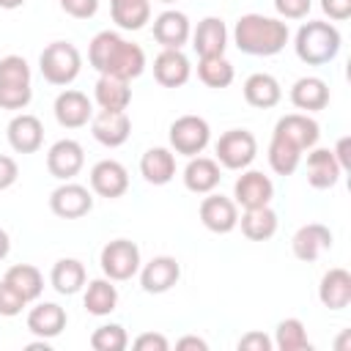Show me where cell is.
<instances>
[{"label":"cell","mask_w":351,"mask_h":351,"mask_svg":"<svg viewBox=\"0 0 351 351\" xmlns=\"http://www.w3.org/2000/svg\"><path fill=\"white\" fill-rule=\"evenodd\" d=\"M137 351H167L170 348V343H167V337L165 335H159V332H143V335H137L134 337V343H132Z\"/></svg>","instance_id":"cell-43"},{"label":"cell","mask_w":351,"mask_h":351,"mask_svg":"<svg viewBox=\"0 0 351 351\" xmlns=\"http://www.w3.org/2000/svg\"><path fill=\"white\" fill-rule=\"evenodd\" d=\"M291 104L304 112H318L329 104V85L321 77H299L291 88Z\"/></svg>","instance_id":"cell-27"},{"label":"cell","mask_w":351,"mask_h":351,"mask_svg":"<svg viewBox=\"0 0 351 351\" xmlns=\"http://www.w3.org/2000/svg\"><path fill=\"white\" fill-rule=\"evenodd\" d=\"M16 178H19V167H16V162H14L11 156L0 154V192L8 189V186H14Z\"/></svg>","instance_id":"cell-46"},{"label":"cell","mask_w":351,"mask_h":351,"mask_svg":"<svg viewBox=\"0 0 351 351\" xmlns=\"http://www.w3.org/2000/svg\"><path fill=\"white\" fill-rule=\"evenodd\" d=\"M25 304H27V302L3 280V282H0V315H3V318H14V315L22 313Z\"/></svg>","instance_id":"cell-40"},{"label":"cell","mask_w":351,"mask_h":351,"mask_svg":"<svg viewBox=\"0 0 351 351\" xmlns=\"http://www.w3.org/2000/svg\"><path fill=\"white\" fill-rule=\"evenodd\" d=\"M313 0H274V8L282 19H304L310 14Z\"/></svg>","instance_id":"cell-41"},{"label":"cell","mask_w":351,"mask_h":351,"mask_svg":"<svg viewBox=\"0 0 351 351\" xmlns=\"http://www.w3.org/2000/svg\"><path fill=\"white\" fill-rule=\"evenodd\" d=\"M200 222L211 230V233H230L239 225V206L236 200L225 197V195H214L208 192V197H203L200 203Z\"/></svg>","instance_id":"cell-15"},{"label":"cell","mask_w":351,"mask_h":351,"mask_svg":"<svg viewBox=\"0 0 351 351\" xmlns=\"http://www.w3.org/2000/svg\"><path fill=\"white\" fill-rule=\"evenodd\" d=\"M99 263H101L104 277H110L112 282L132 280L140 271V263H143L140 261V247L129 239H112L101 247Z\"/></svg>","instance_id":"cell-6"},{"label":"cell","mask_w":351,"mask_h":351,"mask_svg":"<svg viewBox=\"0 0 351 351\" xmlns=\"http://www.w3.org/2000/svg\"><path fill=\"white\" fill-rule=\"evenodd\" d=\"M236 346H239V351H271L274 348L271 337H266L263 332H247L239 337Z\"/></svg>","instance_id":"cell-44"},{"label":"cell","mask_w":351,"mask_h":351,"mask_svg":"<svg viewBox=\"0 0 351 351\" xmlns=\"http://www.w3.org/2000/svg\"><path fill=\"white\" fill-rule=\"evenodd\" d=\"M274 348L280 351H310V337H307V329L299 318H285L277 324L274 329Z\"/></svg>","instance_id":"cell-37"},{"label":"cell","mask_w":351,"mask_h":351,"mask_svg":"<svg viewBox=\"0 0 351 351\" xmlns=\"http://www.w3.org/2000/svg\"><path fill=\"white\" fill-rule=\"evenodd\" d=\"M343 167L337 165L332 148H310L307 154V184L313 189H332L340 181Z\"/></svg>","instance_id":"cell-23"},{"label":"cell","mask_w":351,"mask_h":351,"mask_svg":"<svg viewBox=\"0 0 351 351\" xmlns=\"http://www.w3.org/2000/svg\"><path fill=\"white\" fill-rule=\"evenodd\" d=\"M60 8L74 19H90L99 11V0H60Z\"/></svg>","instance_id":"cell-42"},{"label":"cell","mask_w":351,"mask_h":351,"mask_svg":"<svg viewBox=\"0 0 351 351\" xmlns=\"http://www.w3.org/2000/svg\"><path fill=\"white\" fill-rule=\"evenodd\" d=\"M140 173L154 186L170 184L173 176H176V156H173V151L170 148H162V145L148 148L143 154V159H140Z\"/></svg>","instance_id":"cell-28"},{"label":"cell","mask_w":351,"mask_h":351,"mask_svg":"<svg viewBox=\"0 0 351 351\" xmlns=\"http://www.w3.org/2000/svg\"><path fill=\"white\" fill-rule=\"evenodd\" d=\"M90 134L96 143L107 145V148H118L129 140L132 134V121L126 112H115V110H99L90 118Z\"/></svg>","instance_id":"cell-12"},{"label":"cell","mask_w":351,"mask_h":351,"mask_svg":"<svg viewBox=\"0 0 351 351\" xmlns=\"http://www.w3.org/2000/svg\"><path fill=\"white\" fill-rule=\"evenodd\" d=\"M192 36V25L189 16L184 11L167 8L154 19V38L156 44H162V49H181Z\"/></svg>","instance_id":"cell-19"},{"label":"cell","mask_w":351,"mask_h":351,"mask_svg":"<svg viewBox=\"0 0 351 351\" xmlns=\"http://www.w3.org/2000/svg\"><path fill=\"white\" fill-rule=\"evenodd\" d=\"M85 280H88L85 266H82V261H77V258H60V261L52 266V271H49V285H52L60 296H74V293L85 285Z\"/></svg>","instance_id":"cell-31"},{"label":"cell","mask_w":351,"mask_h":351,"mask_svg":"<svg viewBox=\"0 0 351 351\" xmlns=\"http://www.w3.org/2000/svg\"><path fill=\"white\" fill-rule=\"evenodd\" d=\"M5 137L16 154H36L44 143V123L30 112H19L8 121Z\"/></svg>","instance_id":"cell-18"},{"label":"cell","mask_w":351,"mask_h":351,"mask_svg":"<svg viewBox=\"0 0 351 351\" xmlns=\"http://www.w3.org/2000/svg\"><path fill=\"white\" fill-rule=\"evenodd\" d=\"M271 134L293 143L299 151H310L318 143V137H321V126L307 112H291V115H282L274 123V132Z\"/></svg>","instance_id":"cell-14"},{"label":"cell","mask_w":351,"mask_h":351,"mask_svg":"<svg viewBox=\"0 0 351 351\" xmlns=\"http://www.w3.org/2000/svg\"><path fill=\"white\" fill-rule=\"evenodd\" d=\"M288 36L291 33L282 19L263 16V14H244L233 25V44L239 47V52L255 55V58H269L282 52L288 44Z\"/></svg>","instance_id":"cell-2"},{"label":"cell","mask_w":351,"mask_h":351,"mask_svg":"<svg viewBox=\"0 0 351 351\" xmlns=\"http://www.w3.org/2000/svg\"><path fill=\"white\" fill-rule=\"evenodd\" d=\"M8 252H11V239H8V233L0 228V261H5Z\"/></svg>","instance_id":"cell-49"},{"label":"cell","mask_w":351,"mask_h":351,"mask_svg":"<svg viewBox=\"0 0 351 351\" xmlns=\"http://www.w3.org/2000/svg\"><path fill=\"white\" fill-rule=\"evenodd\" d=\"M291 250H293V255H296L299 261L313 263V261H318L326 250H332V230H329L326 225H321V222H307V225H302V228L293 233Z\"/></svg>","instance_id":"cell-16"},{"label":"cell","mask_w":351,"mask_h":351,"mask_svg":"<svg viewBox=\"0 0 351 351\" xmlns=\"http://www.w3.org/2000/svg\"><path fill=\"white\" fill-rule=\"evenodd\" d=\"M170 148L181 156H197L211 143V126L200 115H181L170 123Z\"/></svg>","instance_id":"cell-7"},{"label":"cell","mask_w":351,"mask_h":351,"mask_svg":"<svg viewBox=\"0 0 351 351\" xmlns=\"http://www.w3.org/2000/svg\"><path fill=\"white\" fill-rule=\"evenodd\" d=\"M49 208L55 217L60 219H80L93 208V195L88 192V186L74 184V181H63L58 189H52L49 195Z\"/></svg>","instance_id":"cell-9"},{"label":"cell","mask_w":351,"mask_h":351,"mask_svg":"<svg viewBox=\"0 0 351 351\" xmlns=\"http://www.w3.org/2000/svg\"><path fill=\"white\" fill-rule=\"evenodd\" d=\"M3 280H5L25 302H36V299L41 296V291H44V277H41V271H38L36 266H30V263H16V266H11Z\"/></svg>","instance_id":"cell-34"},{"label":"cell","mask_w":351,"mask_h":351,"mask_svg":"<svg viewBox=\"0 0 351 351\" xmlns=\"http://www.w3.org/2000/svg\"><path fill=\"white\" fill-rule=\"evenodd\" d=\"M197 77H200V82L203 85H208V88H228L230 82H233V77H236V71H233V63L222 55V58H200V63H197Z\"/></svg>","instance_id":"cell-38"},{"label":"cell","mask_w":351,"mask_h":351,"mask_svg":"<svg viewBox=\"0 0 351 351\" xmlns=\"http://www.w3.org/2000/svg\"><path fill=\"white\" fill-rule=\"evenodd\" d=\"M181 277V263L170 255H156L140 266V285L145 293H167Z\"/></svg>","instance_id":"cell-17"},{"label":"cell","mask_w":351,"mask_h":351,"mask_svg":"<svg viewBox=\"0 0 351 351\" xmlns=\"http://www.w3.org/2000/svg\"><path fill=\"white\" fill-rule=\"evenodd\" d=\"M233 197H236V206H241V208H261V206H269L271 203L274 184L261 170H247V173H241L236 178Z\"/></svg>","instance_id":"cell-11"},{"label":"cell","mask_w":351,"mask_h":351,"mask_svg":"<svg viewBox=\"0 0 351 351\" xmlns=\"http://www.w3.org/2000/svg\"><path fill=\"white\" fill-rule=\"evenodd\" d=\"M38 69L49 85H71L80 77L82 55L71 41H52L44 47L38 58Z\"/></svg>","instance_id":"cell-5"},{"label":"cell","mask_w":351,"mask_h":351,"mask_svg":"<svg viewBox=\"0 0 351 351\" xmlns=\"http://www.w3.org/2000/svg\"><path fill=\"white\" fill-rule=\"evenodd\" d=\"M33 99L30 66L22 55L0 58V110H25Z\"/></svg>","instance_id":"cell-4"},{"label":"cell","mask_w":351,"mask_h":351,"mask_svg":"<svg viewBox=\"0 0 351 351\" xmlns=\"http://www.w3.org/2000/svg\"><path fill=\"white\" fill-rule=\"evenodd\" d=\"M93 99H96V104H99L101 110L126 112V107H129V101H132V88H129V82H126V80L99 74V82H96Z\"/></svg>","instance_id":"cell-30"},{"label":"cell","mask_w":351,"mask_h":351,"mask_svg":"<svg viewBox=\"0 0 351 351\" xmlns=\"http://www.w3.org/2000/svg\"><path fill=\"white\" fill-rule=\"evenodd\" d=\"M90 189L99 195V197H107V200H115L121 195H126L129 189V173L121 162L115 159H101L90 167Z\"/></svg>","instance_id":"cell-13"},{"label":"cell","mask_w":351,"mask_h":351,"mask_svg":"<svg viewBox=\"0 0 351 351\" xmlns=\"http://www.w3.org/2000/svg\"><path fill=\"white\" fill-rule=\"evenodd\" d=\"M85 165V151L77 140H58L47 151V170L58 181H71Z\"/></svg>","instance_id":"cell-10"},{"label":"cell","mask_w":351,"mask_h":351,"mask_svg":"<svg viewBox=\"0 0 351 351\" xmlns=\"http://www.w3.org/2000/svg\"><path fill=\"white\" fill-rule=\"evenodd\" d=\"M222 173L219 162L208 156H189V165L184 167V186L195 195H208L219 186Z\"/></svg>","instance_id":"cell-24"},{"label":"cell","mask_w":351,"mask_h":351,"mask_svg":"<svg viewBox=\"0 0 351 351\" xmlns=\"http://www.w3.org/2000/svg\"><path fill=\"white\" fill-rule=\"evenodd\" d=\"M340 47H343L340 30L332 22H321V19L304 22L296 30V38H293L296 58L307 66H324V63L335 60Z\"/></svg>","instance_id":"cell-3"},{"label":"cell","mask_w":351,"mask_h":351,"mask_svg":"<svg viewBox=\"0 0 351 351\" xmlns=\"http://www.w3.org/2000/svg\"><path fill=\"white\" fill-rule=\"evenodd\" d=\"M348 145H351V140L348 137H340L337 140V145H335V159H337V165L343 167V170H348L351 167V154H348Z\"/></svg>","instance_id":"cell-47"},{"label":"cell","mask_w":351,"mask_h":351,"mask_svg":"<svg viewBox=\"0 0 351 351\" xmlns=\"http://www.w3.org/2000/svg\"><path fill=\"white\" fill-rule=\"evenodd\" d=\"M244 99L250 107H258V110H269L274 104H280L282 99V88L280 82L266 74V71H258V74H250L244 80Z\"/></svg>","instance_id":"cell-29"},{"label":"cell","mask_w":351,"mask_h":351,"mask_svg":"<svg viewBox=\"0 0 351 351\" xmlns=\"http://www.w3.org/2000/svg\"><path fill=\"white\" fill-rule=\"evenodd\" d=\"M241 233L250 241H266L277 233V214L271 211V206H261V208H244L241 219Z\"/></svg>","instance_id":"cell-33"},{"label":"cell","mask_w":351,"mask_h":351,"mask_svg":"<svg viewBox=\"0 0 351 351\" xmlns=\"http://www.w3.org/2000/svg\"><path fill=\"white\" fill-rule=\"evenodd\" d=\"M85 310L90 315H110L118 304V288L112 285L110 277H99V280H90L88 288H85V299H82Z\"/></svg>","instance_id":"cell-35"},{"label":"cell","mask_w":351,"mask_h":351,"mask_svg":"<svg viewBox=\"0 0 351 351\" xmlns=\"http://www.w3.org/2000/svg\"><path fill=\"white\" fill-rule=\"evenodd\" d=\"M318 299L324 307L329 310H346L351 304V274L340 266L329 269L324 277H321V285H318Z\"/></svg>","instance_id":"cell-26"},{"label":"cell","mask_w":351,"mask_h":351,"mask_svg":"<svg viewBox=\"0 0 351 351\" xmlns=\"http://www.w3.org/2000/svg\"><path fill=\"white\" fill-rule=\"evenodd\" d=\"M176 348H197V351H208V343L203 340V337H195V335H186V337H181L178 343H176Z\"/></svg>","instance_id":"cell-48"},{"label":"cell","mask_w":351,"mask_h":351,"mask_svg":"<svg viewBox=\"0 0 351 351\" xmlns=\"http://www.w3.org/2000/svg\"><path fill=\"white\" fill-rule=\"evenodd\" d=\"M88 60L99 74L118 77V80H137L145 71V52L143 47L126 41L115 30H101L90 38Z\"/></svg>","instance_id":"cell-1"},{"label":"cell","mask_w":351,"mask_h":351,"mask_svg":"<svg viewBox=\"0 0 351 351\" xmlns=\"http://www.w3.org/2000/svg\"><path fill=\"white\" fill-rule=\"evenodd\" d=\"M55 121L63 129H80L93 118V104L82 90H63L55 99Z\"/></svg>","instance_id":"cell-20"},{"label":"cell","mask_w":351,"mask_h":351,"mask_svg":"<svg viewBox=\"0 0 351 351\" xmlns=\"http://www.w3.org/2000/svg\"><path fill=\"white\" fill-rule=\"evenodd\" d=\"M27 0H0V8H5V11H14V8H22Z\"/></svg>","instance_id":"cell-50"},{"label":"cell","mask_w":351,"mask_h":351,"mask_svg":"<svg viewBox=\"0 0 351 351\" xmlns=\"http://www.w3.org/2000/svg\"><path fill=\"white\" fill-rule=\"evenodd\" d=\"M66 321H69L66 310L55 302H41L27 313V329H30V335H36L41 340L58 337L66 329Z\"/></svg>","instance_id":"cell-25"},{"label":"cell","mask_w":351,"mask_h":351,"mask_svg":"<svg viewBox=\"0 0 351 351\" xmlns=\"http://www.w3.org/2000/svg\"><path fill=\"white\" fill-rule=\"evenodd\" d=\"M321 11L335 22H346L351 16V0H321Z\"/></svg>","instance_id":"cell-45"},{"label":"cell","mask_w":351,"mask_h":351,"mask_svg":"<svg viewBox=\"0 0 351 351\" xmlns=\"http://www.w3.org/2000/svg\"><path fill=\"white\" fill-rule=\"evenodd\" d=\"M156 3H165L167 5V3H176V0H156Z\"/></svg>","instance_id":"cell-51"},{"label":"cell","mask_w":351,"mask_h":351,"mask_svg":"<svg viewBox=\"0 0 351 351\" xmlns=\"http://www.w3.org/2000/svg\"><path fill=\"white\" fill-rule=\"evenodd\" d=\"M302 154H304V151H299L293 143H288V140L271 134V143H269V165H271V170H274L277 176H291V173H296V167H299V162H302Z\"/></svg>","instance_id":"cell-36"},{"label":"cell","mask_w":351,"mask_h":351,"mask_svg":"<svg viewBox=\"0 0 351 351\" xmlns=\"http://www.w3.org/2000/svg\"><path fill=\"white\" fill-rule=\"evenodd\" d=\"M192 47L197 58H222L228 47V27L219 16H206L192 33Z\"/></svg>","instance_id":"cell-21"},{"label":"cell","mask_w":351,"mask_h":351,"mask_svg":"<svg viewBox=\"0 0 351 351\" xmlns=\"http://www.w3.org/2000/svg\"><path fill=\"white\" fill-rule=\"evenodd\" d=\"M189 74H192V66L181 49H162L154 58V80L162 88H181L186 85Z\"/></svg>","instance_id":"cell-22"},{"label":"cell","mask_w":351,"mask_h":351,"mask_svg":"<svg viewBox=\"0 0 351 351\" xmlns=\"http://www.w3.org/2000/svg\"><path fill=\"white\" fill-rule=\"evenodd\" d=\"M217 162L228 170H244L252 165L255 154H258V140L252 132L247 129H228L225 134H219L217 145Z\"/></svg>","instance_id":"cell-8"},{"label":"cell","mask_w":351,"mask_h":351,"mask_svg":"<svg viewBox=\"0 0 351 351\" xmlns=\"http://www.w3.org/2000/svg\"><path fill=\"white\" fill-rule=\"evenodd\" d=\"M110 14L121 30H143L151 22V0H110Z\"/></svg>","instance_id":"cell-32"},{"label":"cell","mask_w":351,"mask_h":351,"mask_svg":"<svg viewBox=\"0 0 351 351\" xmlns=\"http://www.w3.org/2000/svg\"><path fill=\"white\" fill-rule=\"evenodd\" d=\"M129 346V335L121 324H101L90 335V348L93 351H123Z\"/></svg>","instance_id":"cell-39"}]
</instances>
